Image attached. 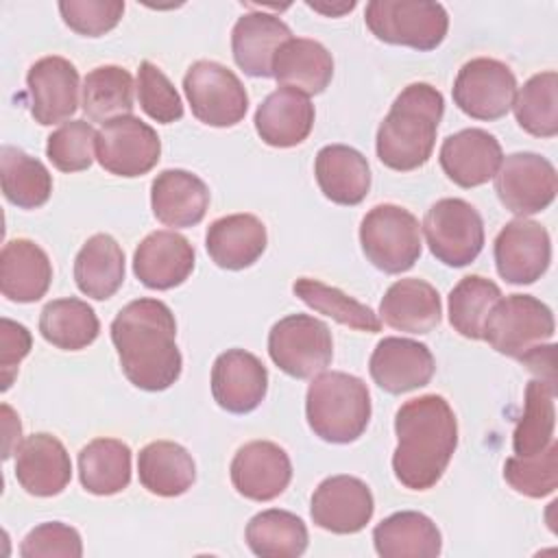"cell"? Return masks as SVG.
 Here are the masks:
<instances>
[{
    "label": "cell",
    "mask_w": 558,
    "mask_h": 558,
    "mask_svg": "<svg viewBox=\"0 0 558 558\" xmlns=\"http://www.w3.org/2000/svg\"><path fill=\"white\" fill-rule=\"evenodd\" d=\"M493 179L501 205L521 218L547 209L558 192L554 163L536 153L508 155Z\"/></svg>",
    "instance_id": "obj_13"
},
{
    "label": "cell",
    "mask_w": 558,
    "mask_h": 558,
    "mask_svg": "<svg viewBox=\"0 0 558 558\" xmlns=\"http://www.w3.org/2000/svg\"><path fill=\"white\" fill-rule=\"evenodd\" d=\"M310 429L333 445L357 440L371 421V395L366 384L342 371L318 373L305 395Z\"/></svg>",
    "instance_id": "obj_4"
},
{
    "label": "cell",
    "mask_w": 558,
    "mask_h": 558,
    "mask_svg": "<svg viewBox=\"0 0 558 558\" xmlns=\"http://www.w3.org/2000/svg\"><path fill=\"white\" fill-rule=\"evenodd\" d=\"M294 294L314 312L333 318L336 323L351 327L355 331L375 333L381 329V318L364 303L351 299L342 290L327 286L312 277H301L292 283Z\"/></svg>",
    "instance_id": "obj_40"
},
{
    "label": "cell",
    "mask_w": 558,
    "mask_h": 558,
    "mask_svg": "<svg viewBox=\"0 0 558 558\" xmlns=\"http://www.w3.org/2000/svg\"><path fill=\"white\" fill-rule=\"evenodd\" d=\"M551 310L532 294H510L499 299L486 316L482 340L497 353L521 360L554 336Z\"/></svg>",
    "instance_id": "obj_7"
},
{
    "label": "cell",
    "mask_w": 558,
    "mask_h": 558,
    "mask_svg": "<svg viewBox=\"0 0 558 558\" xmlns=\"http://www.w3.org/2000/svg\"><path fill=\"white\" fill-rule=\"evenodd\" d=\"M270 360L290 377L307 379L323 373L333 357L329 327L310 314H290L268 333Z\"/></svg>",
    "instance_id": "obj_8"
},
{
    "label": "cell",
    "mask_w": 558,
    "mask_h": 558,
    "mask_svg": "<svg viewBox=\"0 0 558 558\" xmlns=\"http://www.w3.org/2000/svg\"><path fill=\"white\" fill-rule=\"evenodd\" d=\"M373 543L381 558H434L440 554L442 536L427 514L401 510L375 525Z\"/></svg>",
    "instance_id": "obj_31"
},
{
    "label": "cell",
    "mask_w": 558,
    "mask_h": 558,
    "mask_svg": "<svg viewBox=\"0 0 558 558\" xmlns=\"http://www.w3.org/2000/svg\"><path fill=\"white\" fill-rule=\"evenodd\" d=\"M78 477L92 495H116L131 482V449L118 438H94L78 453Z\"/></svg>",
    "instance_id": "obj_34"
},
{
    "label": "cell",
    "mask_w": 558,
    "mask_h": 558,
    "mask_svg": "<svg viewBox=\"0 0 558 558\" xmlns=\"http://www.w3.org/2000/svg\"><path fill=\"white\" fill-rule=\"evenodd\" d=\"M33 347V338L31 331L11 320V318H2L0 320V377H2V390H9L15 375H17V366L20 362L28 355Z\"/></svg>",
    "instance_id": "obj_48"
},
{
    "label": "cell",
    "mask_w": 558,
    "mask_h": 558,
    "mask_svg": "<svg viewBox=\"0 0 558 558\" xmlns=\"http://www.w3.org/2000/svg\"><path fill=\"white\" fill-rule=\"evenodd\" d=\"M2 194L20 209H37L52 194V177L48 168L24 150L4 144L0 150Z\"/></svg>",
    "instance_id": "obj_37"
},
{
    "label": "cell",
    "mask_w": 558,
    "mask_h": 558,
    "mask_svg": "<svg viewBox=\"0 0 558 558\" xmlns=\"http://www.w3.org/2000/svg\"><path fill=\"white\" fill-rule=\"evenodd\" d=\"M556 386L545 379H532L525 388V408L512 432L514 456H534L554 440Z\"/></svg>",
    "instance_id": "obj_39"
},
{
    "label": "cell",
    "mask_w": 558,
    "mask_h": 558,
    "mask_svg": "<svg viewBox=\"0 0 558 558\" xmlns=\"http://www.w3.org/2000/svg\"><path fill=\"white\" fill-rule=\"evenodd\" d=\"M111 342L126 379L148 392L170 388L181 375L177 320L159 299L126 303L111 323Z\"/></svg>",
    "instance_id": "obj_1"
},
{
    "label": "cell",
    "mask_w": 558,
    "mask_h": 558,
    "mask_svg": "<svg viewBox=\"0 0 558 558\" xmlns=\"http://www.w3.org/2000/svg\"><path fill=\"white\" fill-rule=\"evenodd\" d=\"M440 294L418 277L395 281L379 303L381 320L405 333H429L440 323Z\"/></svg>",
    "instance_id": "obj_29"
},
{
    "label": "cell",
    "mask_w": 558,
    "mask_h": 558,
    "mask_svg": "<svg viewBox=\"0 0 558 558\" xmlns=\"http://www.w3.org/2000/svg\"><path fill=\"white\" fill-rule=\"evenodd\" d=\"M137 98L148 118L172 124L183 118V102L170 78L150 61H142L137 70Z\"/></svg>",
    "instance_id": "obj_45"
},
{
    "label": "cell",
    "mask_w": 558,
    "mask_h": 558,
    "mask_svg": "<svg viewBox=\"0 0 558 558\" xmlns=\"http://www.w3.org/2000/svg\"><path fill=\"white\" fill-rule=\"evenodd\" d=\"M320 192L336 205H360L371 190V168L366 157L344 144L323 146L314 161Z\"/></svg>",
    "instance_id": "obj_30"
},
{
    "label": "cell",
    "mask_w": 558,
    "mask_h": 558,
    "mask_svg": "<svg viewBox=\"0 0 558 558\" xmlns=\"http://www.w3.org/2000/svg\"><path fill=\"white\" fill-rule=\"evenodd\" d=\"M266 227L253 214H231L214 220L205 233L211 262L225 270L253 266L266 251Z\"/></svg>",
    "instance_id": "obj_26"
},
{
    "label": "cell",
    "mask_w": 558,
    "mask_h": 558,
    "mask_svg": "<svg viewBox=\"0 0 558 558\" xmlns=\"http://www.w3.org/2000/svg\"><path fill=\"white\" fill-rule=\"evenodd\" d=\"M268 371L262 360L244 349H227L211 366L214 401L231 412H253L266 397Z\"/></svg>",
    "instance_id": "obj_19"
},
{
    "label": "cell",
    "mask_w": 558,
    "mask_h": 558,
    "mask_svg": "<svg viewBox=\"0 0 558 558\" xmlns=\"http://www.w3.org/2000/svg\"><path fill=\"white\" fill-rule=\"evenodd\" d=\"M501 299V290L495 281L469 275L460 279L449 292V323L451 327L471 340H482V329L488 312Z\"/></svg>",
    "instance_id": "obj_42"
},
{
    "label": "cell",
    "mask_w": 558,
    "mask_h": 558,
    "mask_svg": "<svg viewBox=\"0 0 558 558\" xmlns=\"http://www.w3.org/2000/svg\"><path fill=\"white\" fill-rule=\"evenodd\" d=\"M514 118L519 126L534 137H554L558 133V74L538 72L517 92Z\"/></svg>",
    "instance_id": "obj_41"
},
{
    "label": "cell",
    "mask_w": 558,
    "mask_h": 558,
    "mask_svg": "<svg viewBox=\"0 0 558 558\" xmlns=\"http://www.w3.org/2000/svg\"><path fill=\"white\" fill-rule=\"evenodd\" d=\"M22 558H81L83 556V541L81 534L61 523V521H48L37 527H33L22 545H20Z\"/></svg>",
    "instance_id": "obj_47"
},
{
    "label": "cell",
    "mask_w": 558,
    "mask_h": 558,
    "mask_svg": "<svg viewBox=\"0 0 558 558\" xmlns=\"http://www.w3.org/2000/svg\"><path fill=\"white\" fill-rule=\"evenodd\" d=\"M194 270V246L177 231L148 233L133 253V272L150 290L181 286Z\"/></svg>",
    "instance_id": "obj_21"
},
{
    "label": "cell",
    "mask_w": 558,
    "mask_h": 558,
    "mask_svg": "<svg viewBox=\"0 0 558 558\" xmlns=\"http://www.w3.org/2000/svg\"><path fill=\"white\" fill-rule=\"evenodd\" d=\"M233 488L253 501L279 497L292 480V462L283 447L270 440H251L242 445L231 460Z\"/></svg>",
    "instance_id": "obj_16"
},
{
    "label": "cell",
    "mask_w": 558,
    "mask_h": 558,
    "mask_svg": "<svg viewBox=\"0 0 558 558\" xmlns=\"http://www.w3.org/2000/svg\"><path fill=\"white\" fill-rule=\"evenodd\" d=\"M100 331L98 316L92 305L81 299H54L39 314V333L46 342L63 351L89 347Z\"/></svg>",
    "instance_id": "obj_35"
},
{
    "label": "cell",
    "mask_w": 558,
    "mask_h": 558,
    "mask_svg": "<svg viewBox=\"0 0 558 558\" xmlns=\"http://www.w3.org/2000/svg\"><path fill=\"white\" fill-rule=\"evenodd\" d=\"M442 111L445 100L436 87L429 83L408 85L377 129L375 148L379 161L399 172L425 166L436 144Z\"/></svg>",
    "instance_id": "obj_3"
},
{
    "label": "cell",
    "mask_w": 558,
    "mask_h": 558,
    "mask_svg": "<svg viewBox=\"0 0 558 558\" xmlns=\"http://www.w3.org/2000/svg\"><path fill=\"white\" fill-rule=\"evenodd\" d=\"M307 7H310V9H314V11H318V13H325V15H331V17H336V15H342V13L351 11V9L355 7V2H342V4H323V2H310V0H307Z\"/></svg>",
    "instance_id": "obj_51"
},
{
    "label": "cell",
    "mask_w": 558,
    "mask_h": 558,
    "mask_svg": "<svg viewBox=\"0 0 558 558\" xmlns=\"http://www.w3.org/2000/svg\"><path fill=\"white\" fill-rule=\"evenodd\" d=\"M493 253L501 279L514 286H527L547 272L551 240L541 222L517 218L497 233Z\"/></svg>",
    "instance_id": "obj_14"
},
{
    "label": "cell",
    "mask_w": 558,
    "mask_h": 558,
    "mask_svg": "<svg viewBox=\"0 0 558 558\" xmlns=\"http://www.w3.org/2000/svg\"><path fill=\"white\" fill-rule=\"evenodd\" d=\"M440 168L460 187L488 183L504 159L499 140L484 129H462L445 137L440 146Z\"/></svg>",
    "instance_id": "obj_20"
},
{
    "label": "cell",
    "mask_w": 558,
    "mask_h": 558,
    "mask_svg": "<svg viewBox=\"0 0 558 558\" xmlns=\"http://www.w3.org/2000/svg\"><path fill=\"white\" fill-rule=\"evenodd\" d=\"M395 477L410 490L436 486L458 447V421L440 395L405 401L395 414Z\"/></svg>",
    "instance_id": "obj_2"
},
{
    "label": "cell",
    "mask_w": 558,
    "mask_h": 558,
    "mask_svg": "<svg viewBox=\"0 0 558 558\" xmlns=\"http://www.w3.org/2000/svg\"><path fill=\"white\" fill-rule=\"evenodd\" d=\"M142 486L159 497H179L196 480V464L185 447L172 440L148 442L137 456Z\"/></svg>",
    "instance_id": "obj_32"
},
{
    "label": "cell",
    "mask_w": 558,
    "mask_h": 558,
    "mask_svg": "<svg viewBox=\"0 0 558 558\" xmlns=\"http://www.w3.org/2000/svg\"><path fill=\"white\" fill-rule=\"evenodd\" d=\"M31 116L50 126L78 109V70L65 57L50 54L35 61L26 74Z\"/></svg>",
    "instance_id": "obj_18"
},
{
    "label": "cell",
    "mask_w": 558,
    "mask_h": 558,
    "mask_svg": "<svg viewBox=\"0 0 558 558\" xmlns=\"http://www.w3.org/2000/svg\"><path fill=\"white\" fill-rule=\"evenodd\" d=\"M290 35L288 24L272 13H244L231 31V50L238 68L253 78L272 76V57Z\"/></svg>",
    "instance_id": "obj_24"
},
{
    "label": "cell",
    "mask_w": 558,
    "mask_h": 558,
    "mask_svg": "<svg viewBox=\"0 0 558 558\" xmlns=\"http://www.w3.org/2000/svg\"><path fill=\"white\" fill-rule=\"evenodd\" d=\"M59 13L74 33L85 37H100L118 26L124 13L120 0H61Z\"/></svg>",
    "instance_id": "obj_46"
},
{
    "label": "cell",
    "mask_w": 558,
    "mask_h": 558,
    "mask_svg": "<svg viewBox=\"0 0 558 558\" xmlns=\"http://www.w3.org/2000/svg\"><path fill=\"white\" fill-rule=\"evenodd\" d=\"M83 111L92 122H109L133 111V76L120 65H98L83 78Z\"/></svg>",
    "instance_id": "obj_38"
},
{
    "label": "cell",
    "mask_w": 558,
    "mask_h": 558,
    "mask_svg": "<svg viewBox=\"0 0 558 558\" xmlns=\"http://www.w3.org/2000/svg\"><path fill=\"white\" fill-rule=\"evenodd\" d=\"M161 155L157 131L135 116L105 122L96 135V159L116 177H142L150 172Z\"/></svg>",
    "instance_id": "obj_12"
},
{
    "label": "cell",
    "mask_w": 558,
    "mask_h": 558,
    "mask_svg": "<svg viewBox=\"0 0 558 558\" xmlns=\"http://www.w3.org/2000/svg\"><path fill=\"white\" fill-rule=\"evenodd\" d=\"M52 281V264L33 240H9L0 253V290L15 303L39 301Z\"/></svg>",
    "instance_id": "obj_27"
},
{
    "label": "cell",
    "mask_w": 558,
    "mask_h": 558,
    "mask_svg": "<svg viewBox=\"0 0 558 558\" xmlns=\"http://www.w3.org/2000/svg\"><path fill=\"white\" fill-rule=\"evenodd\" d=\"M423 233L432 255L451 268L469 266L484 248V222L464 198L436 201L423 220Z\"/></svg>",
    "instance_id": "obj_9"
},
{
    "label": "cell",
    "mask_w": 558,
    "mask_h": 558,
    "mask_svg": "<svg viewBox=\"0 0 558 558\" xmlns=\"http://www.w3.org/2000/svg\"><path fill=\"white\" fill-rule=\"evenodd\" d=\"M360 244L377 270L399 275L421 257V225L412 211L399 205H375L360 222Z\"/></svg>",
    "instance_id": "obj_6"
},
{
    "label": "cell",
    "mask_w": 558,
    "mask_h": 558,
    "mask_svg": "<svg viewBox=\"0 0 558 558\" xmlns=\"http://www.w3.org/2000/svg\"><path fill=\"white\" fill-rule=\"evenodd\" d=\"M246 545L259 558H296L307 549V527L301 517L270 508L246 525Z\"/></svg>",
    "instance_id": "obj_36"
},
{
    "label": "cell",
    "mask_w": 558,
    "mask_h": 558,
    "mask_svg": "<svg viewBox=\"0 0 558 558\" xmlns=\"http://www.w3.org/2000/svg\"><path fill=\"white\" fill-rule=\"evenodd\" d=\"M368 371L381 390L403 395L427 386L434 377L436 362L427 344L410 338L388 336L373 349Z\"/></svg>",
    "instance_id": "obj_17"
},
{
    "label": "cell",
    "mask_w": 558,
    "mask_h": 558,
    "mask_svg": "<svg viewBox=\"0 0 558 558\" xmlns=\"http://www.w3.org/2000/svg\"><path fill=\"white\" fill-rule=\"evenodd\" d=\"M15 477L28 495H59L72 477L70 453L57 436L46 432L33 434L15 451Z\"/></svg>",
    "instance_id": "obj_22"
},
{
    "label": "cell",
    "mask_w": 558,
    "mask_h": 558,
    "mask_svg": "<svg viewBox=\"0 0 558 558\" xmlns=\"http://www.w3.org/2000/svg\"><path fill=\"white\" fill-rule=\"evenodd\" d=\"M76 288L96 301L113 296L124 281V251L109 233L92 235L74 259Z\"/></svg>",
    "instance_id": "obj_33"
},
{
    "label": "cell",
    "mask_w": 558,
    "mask_h": 558,
    "mask_svg": "<svg viewBox=\"0 0 558 558\" xmlns=\"http://www.w3.org/2000/svg\"><path fill=\"white\" fill-rule=\"evenodd\" d=\"M554 344H541L527 355L521 357V362L538 375V379H545L547 384L556 386V360H554Z\"/></svg>",
    "instance_id": "obj_49"
},
{
    "label": "cell",
    "mask_w": 558,
    "mask_h": 558,
    "mask_svg": "<svg viewBox=\"0 0 558 558\" xmlns=\"http://www.w3.org/2000/svg\"><path fill=\"white\" fill-rule=\"evenodd\" d=\"M453 102L462 113L475 120L504 118L517 96V78L512 70L490 57L466 61L453 81Z\"/></svg>",
    "instance_id": "obj_11"
},
{
    "label": "cell",
    "mask_w": 558,
    "mask_h": 558,
    "mask_svg": "<svg viewBox=\"0 0 558 558\" xmlns=\"http://www.w3.org/2000/svg\"><path fill=\"white\" fill-rule=\"evenodd\" d=\"M150 207L166 227H194L207 214L209 187L194 172L168 168L150 183Z\"/></svg>",
    "instance_id": "obj_23"
},
{
    "label": "cell",
    "mask_w": 558,
    "mask_h": 558,
    "mask_svg": "<svg viewBox=\"0 0 558 558\" xmlns=\"http://www.w3.org/2000/svg\"><path fill=\"white\" fill-rule=\"evenodd\" d=\"M314 126V105L296 89L270 92L255 111V131L264 144L292 148L307 140Z\"/></svg>",
    "instance_id": "obj_25"
},
{
    "label": "cell",
    "mask_w": 558,
    "mask_h": 558,
    "mask_svg": "<svg viewBox=\"0 0 558 558\" xmlns=\"http://www.w3.org/2000/svg\"><path fill=\"white\" fill-rule=\"evenodd\" d=\"M331 52L314 39L290 37L272 57V78L281 87L296 89L305 96L320 94L331 83Z\"/></svg>",
    "instance_id": "obj_28"
},
{
    "label": "cell",
    "mask_w": 558,
    "mask_h": 558,
    "mask_svg": "<svg viewBox=\"0 0 558 558\" xmlns=\"http://www.w3.org/2000/svg\"><path fill=\"white\" fill-rule=\"evenodd\" d=\"M96 131L85 120L63 122L48 135L46 157L61 172L87 170L96 157Z\"/></svg>",
    "instance_id": "obj_44"
},
{
    "label": "cell",
    "mask_w": 558,
    "mask_h": 558,
    "mask_svg": "<svg viewBox=\"0 0 558 558\" xmlns=\"http://www.w3.org/2000/svg\"><path fill=\"white\" fill-rule=\"evenodd\" d=\"M364 22L379 41L421 52L438 48L449 31L445 7L429 0H373L366 4Z\"/></svg>",
    "instance_id": "obj_5"
},
{
    "label": "cell",
    "mask_w": 558,
    "mask_h": 558,
    "mask_svg": "<svg viewBox=\"0 0 558 558\" xmlns=\"http://www.w3.org/2000/svg\"><path fill=\"white\" fill-rule=\"evenodd\" d=\"M192 113L207 126H235L244 120L248 96L242 81L218 61H196L183 76Z\"/></svg>",
    "instance_id": "obj_10"
},
{
    "label": "cell",
    "mask_w": 558,
    "mask_h": 558,
    "mask_svg": "<svg viewBox=\"0 0 558 558\" xmlns=\"http://www.w3.org/2000/svg\"><path fill=\"white\" fill-rule=\"evenodd\" d=\"M504 480L519 495L541 499L558 488V442L551 440L534 456H510L504 464Z\"/></svg>",
    "instance_id": "obj_43"
},
{
    "label": "cell",
    "mask_w": 558,
    "mask_h": 558,
    "mask_svg": "<svg viewBox=\"0 0 558 558\" xmlns=\"http://www.w3.org/2000/svg\"><path fill=\"white\" fill-rule=\"evenodd\" d=\"M2 434H4V447H2V458L9 460L17 447L22 445L20 442V436H22V425H20V416L15 414V410L9 405V403H2Z\"/></svg>",
    "instance_id": "obj_50"
},
{
    "label": "cell",
    "mask_w": 558,
    "mask_h": 558,
    "mask_svg": "<svg viewBox=\"0 0 558 558\" xmlns=\"http://www.w3.org/2000/svg\"><path fill=\"white\" fill-rule=\"evenodd\" d=\"M375 512L371 488L353 475H331L312 495V521L333 534H355Z\"/></svg>",
    "instance_id": "obj_15"
}]
</instances>
